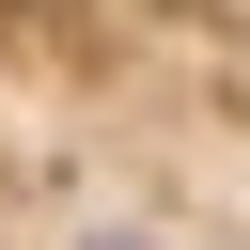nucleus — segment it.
Here are the masks:
<instances>
[{"mask_svg":"<svg viewBox=\"0 0 250 250\" xmlns=\"http://www.w3.org/2000/svg\"><path fill=\"white\" fill-rule=\"evenodd\" d=\"M0 250H250V0H0Z\"/></svg>","mask_w":250,"mask_h":250,"instance_id":"nucleus-1","label":"nucleus"}]
</instances>
